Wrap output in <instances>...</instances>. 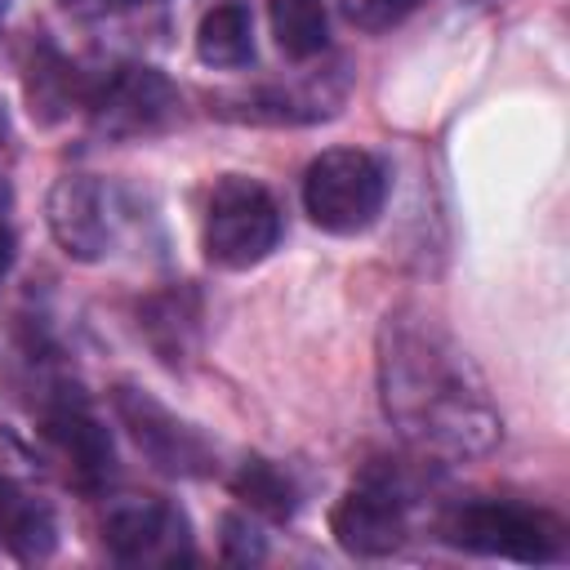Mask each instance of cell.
<instances>
[{
  "mask_svg": "<svg viewBox=\"0 0 570 570\" xmlns=\"http://www.w3.org/2000/svg\"><path fill=\"white\" fill-rule=\"evenodd\" d=\"M379 392L387 423L423 454L476 459L503 436L476 365L423 312H387L379 330Z\"/></svg>",
  "mask_w": 570,
  "mask_h": 570,
  "instance_id": "6da1fadb",
  "label": "cell"
},
{
  "mask_svg": "<svg viewBox=\"0 0 570 570\" xmlns=\"http://www.w3.org/2000/svg\"><path fill=\"white\" fill-rule=\"evenodd\" d=\"M441 534H445V543H454L463 552L525 561V566H543V561L566 557V525L552 512L530 508V503H512V499L459 503L441 521Z\"/></svg>",
  "mask_w": 570,
  "mask_h": 570,
  "instance_id": "7a4b0ae2",
  "label": "cell"
},
{
  "mask_svg": "<svg viewBox=\"0 0 570 570\" xmlns=\"http://www.w3.org/2000/svg\"><path fill=\"white\" fill-rule=\"evenodd\" d=\"M85 116L102 138L134 142V138H156L183 116V94L174 80L147 62H120L107 67L102 76H89L85 85Z\"/></svg>",
  "mask_w": 570,
  "mask_h": 570,
  "instance_id": "3957f363",
  "label": "cell"
},
{
  "mask_svg": "<svg viewBox=\"0 0 570 570\" xmlns=\"http://www.w3.org/2000/svg\"><path fill=\"white\" fill-rule=\"evenodd\" d=\"M387 200V169L361 147H330L303 174V209L330 236L365 232Z\"/></svg>",
  "mask_w": 570,
  "mask_h": 570,
  "instance_id": "277c9868",
  "label": "cell"
},
{
  "mask_svg": "<svg viewBox=\"0 0 570 570\" xmlns=\"http://www.w3.org/2000/svg\"><path fill=\"white\" fill-rule=\"evenodd\" d=\"M281 240V205L258 178L227 174L209 191L205 209V254L227 272L263 263Z\"/></svg>",
  "mask_w": 570,
  "mask_h": 570,
  "instance_id": "5b68a950",
  "label": "cell"
},
{
  "mask_svg": "<svg viewBox=\"0 0 570 570\" xmlns=\"http://www.w3.org/2000/svg\"><path fill=\"white\" fill-rule=\"evenodd\" d=\"M410 476L392 463H370L356 485L330 508V530L352 557H387L410 534Z\"/></svg>",
  "mask_w": 570,
  "mask_h": 570,
  "instance_id": "8992f818",
  "label": "cell"
},
{
  "mask_svg": "<svg viewBox=\"0 0 570 570\" xmlns=\"http://www.w3.org/2000/svg\"><path fill=\"white\" fill-rule=\"evenodd\" d=\"M102 543L120 566L191 561V525L165 499H111L102 512Z\"/></svg>",
  "mask_w": 570,
  "mask_h": 570,
  "instance_id": "52a82bcc",
  "label": "cell"
},
{
  "mask_svg": "<svg viewBox=\"0 0 570 570\" xmlns=\"http://www.w3.org/2000/svg\"><path fill=\"white\" fill-rule=\"evenodd\" d=\"M111 405L120 414V423L129 428L134 445L169 476H209L218 463H214V445L191 428L183 423L169 405H160L151 392H138L129 383H120L111 392Z\"/></svg>",
  "mask_w": 570,
  "mask_h": 570,
  "instance_id": "ba28073f",
  "label": "cell"
},
{
  "mask_svg": "<svg viewBox=\"0 0 570 570\" xmlns=\"http://www.w3.org/2000/svg\"><path fill=\"white\" fill-rule=\"evenodd\" d=\"M45 214L53 240L76 263H98L116 240V205L94 174H62L49 187Z\"/></svg>",
  "mask_w": 570,
  "mask_h": 570,
  "instance_id": "9c48e42d",
  "label": "cell"
},
{
  "mask_svg": "<svg viewBox=\"0 0 570 570\" xmlns=\"http://www.w3.org/2000/svg\"><path fill=\"white\" fill-rule=\"evenodd\" d=\"M40 432L49 441V450L62 459L67 481H76L80 490H102L107 476L116 472V445L111 432L102 428V419L80 401V396H53L40 414Z\"/></svg>",
  "mask_w": 570,
  "mask_h": 570,
  "instance_id": "30bf717a",
  "label": "cell"
},
{
  "mask_svg": "<svg viewBox=\"0 0 570 570\" xmlns=\"http://www.w3.org/2000/svg\"><path fill=\"white\" fill-rule=\"evenodd\" d=\"M138 330L165 365H183L200 338V298L191 285L156 289L138 303Z\"/></svg>",
  "mask_w": 570,
  "mask_h": 570,
  "instance_id": "8fae6325",
  "label": "cell"
},
{
  "mask_svg": "<svg viewBox=\"0 0 570 570\" xmlns=\"http://www.w3.org/2000/svg\"><path fill=\"white\" fill-rule=\"evenodd\" d=\"M22 85H27V107H31V116H36L40 125H53V120H62L71 107L85 102L89 76H80L76 62H71L67 53H58L49 40H36V45H31V58H27Z\"/></svg>",
  "mask_w": 570,
  "mask_h": 570,
  "instance_id": "7c38bea8",
  "label": "cell"
},
{
  "mask_svg": "<svg viewBox=\"0 0 570 570\" xmlns=\"http://www.w3.org/2000/svg\"><path fill=\"white\" fill-rule=\"evenodd\" d=\"M343 94H325V85H294V89H254V94H232V98H218V111L223 116H236V120H267V125H307V120H321L334 111Z\"/></svg>",
  "mask_w": 570,
  "mask_h": 570,
  "instance_id": "4fadbf2b",
  "label": "cell"
},
{
  "mask_svg": "<svg viewBox=\"0 0 570 570\" xmlns=\"http://www.w3.org/2000/svg\"><path fill=\"white\" fill-rule=\"evenodd\" d=\"M0 543L18 561H45L58 548V517L45 499L0 481Z\"/></svg>",
  "mask_w": 570,
  "mask_h": 570,
  "instance_id": "5bb4252c",
  "label": "cell"
},
{
  "mask_svg": "<svg viewBox=\"0 0 570 570\" xmlns=\"http://www.w3.org/2000/svg\"><path fill=\"white\" fill-rule=\"evenodd\" d=\"M196 58L205 67H245L254 62V18L245 4H214L196 27Z\"/></svg>",
  "mask_w": 570,
  "mask_h": 570,
  "instance_id": "9a60e30c",
  "label": "cell"
},
{
  "mask_svg": "<svg viewBox=\"0 0 570 570\" xmlns=\"http://www.w3.org/2000/svg\"><path fill=\"white\" fill-rule=\"evenodd\" d=\"M272 18V36L276 49L294 62H307L325 49L330 40V18H325V0H272L267 4Z\"/></svg>",
  "mask_w": 570,
  "mask_h": 570,
  "instance_id": "2e32d148",
  "label": "cell"
},
{
  "mask_svg": "<svg viewBox=\"0 0 570 570\" xmlns=\"http://www.w3.org/2000/svg\"><path fill=\"white\" fill-rule=\"evenodd\" d=\"M232 490H236V499H245L254 512H263L272 521H289L298 508V485L289 481V472L258 454L240 463V472L232 476Z\"/></svg>",
  "mask_w": 570,
  "mask_h": 570,
  "instance_id": "e0dca14e",
  "label": "cell"
},
{
  "mask_svg": "<svg viewBox=\"0 0 570 570\" xmlns=\"http://www.w3.org/2000/svg\"><path fill=\"white\" fill-rule=\"evenodd\" d=\"M423 0H338L343 18L361 31H387L396 22H405Z\"/></svg>",
  "mask_w": 570,
  "mask_h": 570,
  "instance_id": "ac0fdd59",
  "label": "cell"
},
{
  "mask_svg": "<svg viewBox=\"0 0 570 570\" xmlns=\"http://www.w3.org/2000/svg\"><path fill=\"white\" fill-rule=\"evenodd\" d=\"M218 543H223V561H232V566H254V561L267 557V543H263L258 525L249 517H240V512L223 517V539Z\"/></svg>",
  "mask_w": 570,
  "mask_h": 570,
  "instance_id": "d6986e66",
  "label": "cell"
},
{
  "mask_svg": "<svg viewBox=\"0 0 570 570\" xmlns=\"http://www.w3.org/2000/svg\"><path fill=\"white\" fill-rule=\"evenodd\" d=\"M138 4H156V0H62V9L71 13H125V9H138Z\"/></svg>",
  "mask_w": 570,
  "mask_h": 570,
  "instance_id": "ffe728a7",
  "label": "cell"
},
{
  "mask_svg": "<svg viewBox=\"0 0 570 570\" xmlns=\"http://www.w3.org/2000/svg\"><path fill=\"white\" fill-rule=\"evenodd\" d=\"M13 258H18V245H13V232H9V227H0V281L9 276V267H13Z\"/></svg>",
  "mask_w": 570,
  "mask_h": 570,
  "instance_id": "44dd1931",
  "label": "cell"
},
{
  "mask_svg": "<svg viewBox=\"0 0 570 570\" xmlns=\"http://www.w3.org/2000/svg\"><path fill=\"white\" fill-rule=\"evenodd\" d=\"M0 134H4V111H0Z\"/></svg>",
  "mask_w": 570,
  "mask_h": 570,
  "instance_id": "7402d4cb",
  "label": "cell"
}]
</instances>
